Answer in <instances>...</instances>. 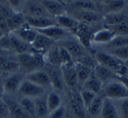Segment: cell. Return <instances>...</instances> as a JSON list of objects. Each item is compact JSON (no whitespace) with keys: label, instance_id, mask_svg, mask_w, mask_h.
<instances>
[{"label":"cell","instance_id":"6da1fadb","mask_svg":"<svg viewBox=\"0 0 128 118\" xmlns=\"http://www.w3.org/2000/svg\"><path fill=\"white\" fill-rule=\"evenodd\" d=\"M16 57L20 67V72L25 75L34 71L43 69L46 65L43 54L38 53L32 50L17 54Z\"/></svg>","mask_w":128,"mask_h":118},{"label":"cell","instance_id":"7a4b0ae2","mask_svg":"<svg viewBox=\"0 0 128 118\" xmlns=\"http://www.w3.org/2000/svg\"><path fill=\"white\" fill-rule=\"evenodd\" d=\"M94 58L98 65L104 66L114 71L118 77L126 76L128 74V67L115 56L104 50H98L94 53Z\"/></svg>","mask_w":128,"mask_h":118},{"label":"cell","instance_id":"3957f363","mask_svg":"<svg viewBox=\"0 0 128 118\" xmlns=\"http://www.w3.org/2000/svg\"><path fill=\"white\" fill-rule=\"evenodd\" d=\"M0 47L7 51L13 52L16 54L32 51L31 45L24 42L12 32L4 34V37L0 39Z\"/></svg>","mask_w":128,"mask_h":118},{"label":"cell","instance_id":"277c9868","mask_svg":"<svg viewBox=\"0 0 128 118\" xmlns=\"http://www.w3.org/2000/svg\"><path fill=\"white\" fill-rule=\"evenodd\" d=\"M101 94L105 98H109L112 101L128 98L127 88L119 80L104 85Z\"/></svg>","mask_w":128,"mask_h":118},{"label":"cell","instance_id":"5b68a950","mask_svg":"<svg viewBox=\"0 0 128 118\" xmlns=\"http://www.w3.org/2000/svg\"><path fill=\"white\" fill-rule=\"evenodd\" d=\"M67 13L76 19L79 23L85 24L88 25H93L98 23H102L103 14L98 11H80L67 8Z\"/></svg>","mask_w":128,"mask_h":118},{"label":"cell","instance_id":"8992f818","mask_svg":"<svg viewBox=\"0 0 128 118\" xmlns=\"http://www.w3.org/2000/svg\"><path fill=\"white\" fill-rule=\"evenodd\" d=\"M59 45L65 48L70 53L75 62L87 53L85 46L78 40L77 38H73L70 36L60 41Z\"/></svg>","mask_w":128,"mask_h":118},{"label":"cell","instance_id":"52a82bcc","mask_svg":"<svg viewBox=\"0 0 128 118\" xmlns=\"http://www.w3.org/2000/svg\"><path fill=\"white\" fill-rule=\"evenodd\" d=\"M20 12L25 17H51L44 6L37 0H26ZM53 18V17H52Z\"/></svg>","mask_w":128,"mask_h":118},{"label":"cell","instance_id":"ba28073f","mask_svg":"<svg viewBox=\"0 0 128 118\" xmlns=\"http://www.w3.org/2000/svg\"><path fill=\"white\" fill-rule=\"evenodd\" d=\"M24 80H25V74L20 72L8 74V75L3 81L4 93L8 95H13L16 92H18L20 87Z\"/></svg>","mask_w":128,"mask_h":118},{"label":"cell","instance_id":"9c48e42d","mask_svg":"<svg viewBox=\"0 0 128 118\" xmlns=\"http://www.w3.org/2000/svg\"><path fill=\"white\" fill-rule=\"evenodd\" d=\"M43 69L48 74L52 88H54L55 90H59V91L63 89L65 84H64L60 67H54V66H50L46 64Z\"/></svg>","mask_w":128,"mask_h":118},{"label":"cell","instance_id":"30bf717a","mask_svg":"<svg viewBox=\"0 0 128 118\" xmlns=\"http://www.w3.org/2000/svg\"><path fill=\"white\" fill-rule=\"evenodd\" d=\"M36 31L39 33L49 38L50 39L54 40V42H56V41L60 42L62 39H66V38L72 35L70 32H68L67 30H65V29L60 27L58 25H52V26L46 27V28L44 29H40V30H36Z\"/></svg>","mask_w":128,"mask_h":118},{"label":"cell","instance_id":"8fae6325","mask_svg":"<svg viewBox=\"0 0 128 118\" xmlns=\"http://www.w3.org/2000/svg\"><path fill=\"white\" fill-rule=\"evenodd\" d=\"M3 100L4 101L6 106L9 110L10 116L12 118H31V116L26 112L21 107L20 102L15 100L14 98L11 96V95H8V96H6V95L3 96Z\"/></svg>","mask_w":128,"mask_h":118},{"label":"cell","instance_id":"7c38bea8","mask_svg":"<svg viewBox=\"0 0 128 118\" xmlns=\"http://www.w3.org/2000/svg\"><path fill=\"white\" fill-rule=\"evenodd\" d=\"M18 93L23 97H28V98L35 99L37 97L42 96L45 94V89L40 87L37 86L34 83L31 82V81H27L25 78L23 81H22L21 85L18 89Z\"/></svg>","mask_w":128,"mask_h":118},{"label":"cell","instance_id":"4fadbf2b","mask_svg":"<svg viewBox=\"0 0 128 118\" xmlns=\"http://www.w3.org/2000/svg\"><path fill=\"white\" fill-rule=\"evenodd\" d=\"M44 6L46 11L53 18L67 13V6L59 0H37Z\"/></svg>","mask_w":128,"mask_h":118},{"label":"cell","instance_id":"5bb4252c","mask_svg":"<svg viewBox=\"0 0 128 118\" xmlns=\"http://www.w3.org/2000/svg\"><path fill=\"white\" fill-rule=\"evenodd\" d=\"M25 78L27 81L34 83L35 85L44 88V89H46L51 87V82H50L48 74H46L44 69H39V70L29 73V74H26Z\"/></svg>","mask_w":128,"mask_h":118},{"label":"cell","instance_id":"9a60e30c","mask_svg":"<svg viewBox=\"0 0 128 118\" xmlns=\"http://www.w3.org/2000/svg\"><path fill=\"white\" fill-rule=\"evenodd\" d=\"M54 44L55 42L54 40L38 32L35 39L31 45V47L32 51L44 55Z\"/></svg>","mask_w":128,"mask_h":118},{"label":"cell","instance_id":"2e32d148","mask_svg":"<svg viewBox=\"0 0 128 118\" xmlns=\"http://www.w3.org/2000/svg\"><path fill=\"white\" fill-rule=\"evenodd\" d=\"M62 77H63L64 84L68 86L70 88H76L78 83L76 70L75 63L70 65H63L60 67Z\"/></svg>","mask_w":128,"mask_h":118},{"label":"cell","instance_id":"e0dca14e","mask_svg":"<svg viewBox=\"0 0 128 118\" xmlns=\"http://www.w3.org/2000/svg\"><path fill=\"white\" fill-rule=\"evenodd\" d=\"M25 19L26 23L35 30H40V29L57 25L55 18H52V17H36V18L25 17Z\"/></svg>","mask_w":128,"mask_h":118},{"label":"cell","instance_id":"ac0fdd59","mask_svg":"<svg viewBox=\"0 0 128 118\" xmlns=\"http://www.w3.org/2000/svg\"><path fill=\"white\" fill-rule=\"evenodd\" d=\"M115 36L116 34L110 29L104 26L103 28L98 29L93 32L91 37V45L96 44L103 46L110 42Z\"/></svg>","mask_w":128,"mask_h":118},{"label":"cell","instance_id":"d6986e66","mask_svg":"<svg viewBox=\"0 0 128 118\" xmlns=\"http://www.w3.org/2000/svg\"><path fill=\"white\" fill-rule=\"evenodd\" d=\"M103 16L104 17L102 23L104 27L114 26V25L128 21V13L126 10L119 11V12L109 13V14H105Z\"/></svg>","mask_w":128,"mask_h":118},{"label":"cell","instance_id":"ffe728a7","mask_svg":"<svg viewBox=\"0 0 128 118\" xmlns=\"http://www.w3.org/2000/svg\"><path fill=\"white\" fill-rule=\"evenodd\" d=\"M55 20L57 22V25L70 32L72 35L76 34L77 29H78L79 24H80L76 19H75L73 17L68 15V13L57 17L55 18Z\"/></svg>","mask_w":128,"mask_h":118},{"label":"cell","instance_id":"44dd1931","mask_svg":"<svg viewBox=\"0 0 128 118\" xmlns=\"http://www.w3.org/2000/svg\"><path fill=\"white\" fill-rule=\"evenodd\" d=\"M93 71H94L96 77L99 79V81L103 83V85L118 80V76L117 75V74L114 71L110 70V69L107 68L104 66L98 64L96 67L93 69Z\"/></svg>","mask_w":128,"mask_h":118},{"label":"cell","instance_id":"7402d4cb","mask_svg":"<svg viewBox=\"0 0 128 118\" xmlns=\"http://www.w3.org/2000/svg\"><path fill=\"white\" fill-rule=\"evenodd\" d=\"M70 109L73 114L78 118H84L86 116V108L82 103V101L80 97V94L73 93L70 96Z\"/></svg>","mask_w":128,"mask_h":118},{"label":"cell","instance_id":"603a6c76","mask_svg":"<svg viewBox=\"0 0 128 118\" xmlns=\"http://www.w3.org/2000/svg\"><path fill=\"white\" fill-rule=\"evenodd\" d=\"M12 32L16 36H18L20 39H22L24 42L27 43L29 45H32V43L34 42V40L35 39L36 36L38 34L37 31L32 27L29 26L26 23L18 29L13 31Z\"/></svg>","mask_w":128,"mask_h":118},{"label":"cell","instance_id":"cb8c5ba5","mask_svg":"<svg viewBox=\"0 0 128 118\" xmlns=\"http://www.w3.org/2000/svg\"><path fill=\"white\" fill-rule=\"evenodd\" d=\"M68 9L80 10V11H91L100 12V6L92 0H74L67 6Z\"/></svg>","mask_w":128,"mask_h":118},{"label":"cell","instance_id":"d4e9b609","mask_svg":"<svg viewBox=\"0 0 128 118\" xmlns=\"http://www.w3.org/2000/svg\"><path fill=\"white\" fill-rule=\"evenodd\" d=\"M100 118H120L114 101L104 97Z\"/></svg>","mask_w":128,"mask_h":118},{"label":"cell","instance_id":"484cf974","mask_svg":"<svg viewBox=\"0 0 128 118\" xmlns=\"http://www.w3.org/2000/svg\"><path fill=\"white\" fill-rule=\"evenodd\" d=\"M44 60L46 64L54 67H62V60L60 55L59 45L54 44L44 55Z\"/></svg>","mask_w":128,"mask_h":118},{"label":"cell","instance_id":"4316f807","mask_svg":"<svg viewBox=\"0 0 128 118\" xmlns=\"http://www.w3.org/2000/svg\"><path fill=\"white\" fill-rule=\"evenodd\" d=\"M103 86V83L99 81V79L96 77L94 71H93L92 74H90V76L82 84V88L89 90V91L92 92V93L96 94V95H100L102 93Z\"/></svg>","mask_w":128,"mask_h":118},{"label":"cell","instance_id":"83f0119b","mask_svg":"<svg viewBox=\"0 0 128 118\" xmlns=\"http://www.w3.org/2000/svg\"><path fill=\"white\" fill-rule=\"evenodd\" d=\"M126 5H127V0H115L109 4L100 6V12L103 15L119 12L126 10Z\"/></svg>","mask_w":128,"mask_h":118},{"label":"cell","instance_id":"f1b7e54d","mask_svg":"<svg viewBox=\"0 0 128 118\" xmlns=\"http://www.w3.org/2000/svg\"><path fill=\"white\" fill-rule=\"evenodd\" d=\"M35 102V117L37 118H48L49 116V109L46 103V96L37 97L34 99Z\"/></svg>","mask_w":128,"mask_h":118},{"label":"cell","instance_id":"f546056e","mask_svg":"<svg viewBox=\"0 0 128 118\" xmlns=\"http://www.w3.org/2000/svg\"><path fill=\"white\" fill-rule=\"evenodd\" d=\"M104 100V96L102 94L98 95L96 96V98L93 100V102L89 105V107L86 109V112H87L91 117H98V116H100L102 108H103Z\"/></svg>","mask_w":128,"mask_h":118},{"label":"cell","instance_id":"4dcf8cb0","mask_svg":"<svg viewBox=\"0 0 128 118\" xmlns=\"http://www.w3.org/2000/svg\"><path fill=\"white\" fill-rule=\"evenodd\" d=\"M124 46H128V36L116 35L110 42L103 46L102 47L104 49V51H109V50L116 49V48L122 47Z\"/></svg>","mask_w":128,"mask_h":118},{"label":"cell","instance_id":"1f68e13d","mask_svg":"<svg viewBox=\"0 0 128 118\" xmlns=\"http://www.w3.org/2000/svg\"><path fill=\"white\" fill-rule=\"evenodd\" d=\"M75 67L76 70L77 78H78V83L82 86V84L85 82L86 80L92 74L93 69L87 67V66H84L81 63H78V62H75Z\"/></svg>","mask_w":128,"mask_h":118},{"label":"cell","instance_id":"d6a6232c","mask_svg":"<svg viewBox=\"0 0 128 118\" xmlns=\"http://www.w3.org/2000/svg\"><path fill=\"white\" fill-rule=\"evenodd\" d=\"M0 71L2 73H7V74L20 72V67H18L17 57L12 58V57L8 56L4 63L3 64V66L0 68Z\"/></svg>","mask_w":128,"mask_h":118},{"label":"cell","instance_id":"836d02e7","mask_svg":"<svg viewBox=\"0 0 128 118\" xmlns=\"http://www.w3.org/2000/svg\"><path fill=\"white\" fill-rule=\"evenodd\" d=\"M46 103L49 109V113L62 106V98L56 92H51L46 95Z\"/></svg>","mask_w":128,"mask_h":118},{"label":"cell","instance_id":"e575fe53","mask_svg":"<svg viewBox=\"0 0 128 118\" xmlns=\"http://www.w3.org/2000/svg\"><path fill=\"white\" fill-rule=\"evenodd\" d=\"M20 103L23 109L31 116L34 117L35 116V102L34 99L28 98V97H23L20 101Z\"/></svg>","mask_w":128,"mask_h":118},{"label":"cell","instance_id":"d590c367","mask_svg":"<svg viewBox=\"0 0 128 118\" xmlns=\"http://www.w3.org/2000/svg\"><path fill=\"white\" fill-rule=\"evenodd\" d=\"M108 53H110V54H112L113 56H115L116 58H118V60H120L121 61L124 62L128 61V46H124L122 47L116 48V49L109 50L106 51Z\"/></svg>","mask_w":128,"mask_h":118},{"label":"cell","instance_id":"8d00e7d4","mask_svg":"<svg viewBox=\"0 0 128 118\" xmlns=\"http://www.w3.org/2000/svg\"><path fill=\"white\" fill-rule=\"evenodd\" d=\"M120 118H128V98L114 101Z\"/></svg>","mask_w":128,"mask_h":118},{"label":"cell","instance_id":"74e56055","mask_svg":"<svg viewBox=\"0 0 128 118\" xmlns=\"http://www.w3.org/2000/svg\"><path fill=\"white\" fill-rule=\"evenodd\" d=\"M79 94H80V97L82 101V103L85 106L86 109L89 107L90 104L93 102V100H94L96 95H96V94L92 93V92L89 91V90L84 89V88H82V90H80Z\"/></svg>","mask_w":128,"mask_h":118},{"label":"cell","instance_id":"f35d334b","mask_svg":"<svg viewBox=\"0 0 128 118\" xmlns=\"http://www.w3.org/2000/svg\"><path fill=\"white\" fill-rule=\"evenodd\" d=\"M107 28L110 29L116 35L128 36V21L119 24V25H114V26L107 27Z\"/></svg>","mask_w":128,"mask_h":118},{"label":"cell","instance_id":"ab89813d","mask_svg":"<svg viewBox=\"0 0 128 118\" xmlns=\"http://www.w3.org/2000/svg\"><path fill=\"white\" fill-rule=\"evenodd\" d=\"M59 47H60V60H62V66L70 65V64L75 63V61H74L70 53L65 48L62 47L60 45H59Z\"/></svg>","mask_w":128,"mask_h":118},{"label":"cell","instance_id":"60d3db41","mask_svg":"<svg viewBox=\"0 0 128 118\" xmlns=\"http://www.w3.org/2000/svg\"><path fill=\"white\" fill-rule=\"evenodd\" d=\"M7 5L16 12H20L26 0H6Z\"/></svg>","mask_w":128,"mask_h":118},{"label":"cell","instance_id":"b9f144b4","mask_svg":"<svg viewBox=\"0 0 128 118\" xmlns=\"http://www.w3.org/2000/svg\"><path fill=\"white\" fill-rule=\"evenodd\" d=\"M64 115H65V108L62 105L58 109L50 112L48 118H63Z\"/></svg>","mask_w":128,"mask_h":118},{"label":"cell","instance_id":"7bdbcfd3","mask_svg":"<svg viewBox=\"0 0 128 118\" xmlns=\"http://www.w3.org/2000/svg\"><path fill=\"white\" fill-rule=\"evenodd\" d=\"M0 116H4V117H6V118H8L10 116L8 108H7V106H6L4 101L3 100V98L0 99Z\"/></svg>","mask_w":128,"mask_h":118},{"label":"cell","instance_id":"ee69618b","mask_svg":"<svg viewBox=\"0 0 128 118\" xmlns=\"http://www.w3.org/2000/svg\"><path fill=\"white\" fill-rule=\"evenodd\" d=\"M118 80L127 88L128 89V76H123V77H118Z\"/></svg>","mask_w":128,"mask_h":118},{"label":"cell","instance_id":"f6af8a7d","mask_svg":"<svg viewBox=\"0 0 128 118\" xmlns=\"http://www.w3.org/2000/svg\"><path fill=\"white\" fill-rule=\"evenodd\" d=\"M6 95L4 93V85H3V81H0V99L3 98V96Z\"/></svg>","mask_w":128,"mask_h":118},{"label":"cell","instance_id":"bcb514c9","mask_svg":"<svg viewBox=\"0 0 128 118\" xmlns=\"http://www.w3.org/2000/svg\"><path fill=\"white\" fill-rule=\"evenodd\" d=\"M8 56H4V55H0V68L3 66V64L4 63V61L6 60Z\"/></svg>","mask_w":128,"mask_h":118},{"label":"cell","instance_id":"7dc6e473","mask_svg":"<svg viewBox=\"0 0 128 118\" xmlns=\"http://www.w3.org/2000/svg\"><path fill=\"white\" fill-rule=\"evenodd\" d=\"M113 1H115V0H102V3H101V5H105V4H110L112 2H113Z\"/></svg>","mask_w":128,"mask_h":118},{"label":"cell","instance_id":"c3c4849f","mask_svg":"<svg viewBox=\"0 0 128 118\" xmlns=\"http://www.w3.org/2000/svg\"><path fill=\"white\" fill-rule=\"evenodd\" d=\"M74 0H60V2H62L66 6H68V4H70Z\"/></svg>","mask_w":128,"mask_h":118},{"label":"cell","instance_id":"681fc988","mask_svg":"<svg viewBox=\"0 0 128 118\" xmlns=\"http://www.w3.org/2000/svg\"><path fill=\"white\" fill-rule=\"evenodd\" d=\"M92 1H94L96 4H98V5H101V3H102V0H92Z\"/></svg>","mask_w":128,"mask_h":118},{"label":"cell","instance_id":"f907efd6","mask_svg":"<svg viewBox=\"0 0 128 118\" xmlns=\"http://www.w3.org/2000/svg\"><path fill=\"white\" fill-rule=\"evenodd\" d=\"M4 32H3V31L1 30V29H0V39H2V38L4 37Z\"/></svg>","mask_w":128,"mask_h":118},{"label":"cell","instance_id":"816d5d0a","mask_svg":"<svg viewBox=\"0 0 128 118\" xmlns=\"http://www.w3.org/2000/svg\"><path fill=\"white\" fill-rule=\"evenodd\" d=\"M0 4H7L6 0H0Z\"/></svg>","mask_w":128,"mask_h":118},{"label":"cell","instance_id":"f5cc1de1","mask_svg":"<svg viewBox=\"0 0 128 118\" xmlns=\"http://www.w3.org/2000/svg\"><path fill=\"white\" fill-rule=\"evenodd\" d=\"M126 11H127V13H128V1H127V5H126Z\"/></svg>","mask_w":128,"mask_h":118},{"label":"cell","instance_id":"db71d44e","mask_svg":"<svg viewBox=\"0 0 128 118\" xmlns=\"http://www.w3.org/2000/svg\"><path fill=\"white\" fill-rule=\"evenodd\" d=\"M126 66H127V67H128V61H126Z\"/></svg>","mask_w":128,"mask_h":118},{"label":"cell","instance_id":"11a10c76","mask_svg":"<svg viewBox=\"0 0 128 118\" xmlns=\"http://www.w3.org/2000/svg\"><path fill=\"white\" fill-rule=\"evenodd\" d=\"M2 74H3V73H2V72H1V71H0V76L2 75Z\"/></svg>","mask_w":128,"mask_h":118},{"label":"cell","instance_id":"9f6ffc18","mask_svg":"<svg viewBox=\"0 0 128 118\" xmlns=\"http://www.w3.org/2000/svg\"><path fill=\"white\" fill-rule=\"evenodd\" d=\"M59 1H60V0H59Z\"/></svg>","mask_w":128,"mask_h":118},{"label":"cell","instance_id":"6f0895ef","mask_svg":"<svg viewBox=\"0 0 128 118\" xmlns=\"http://www.w3.org/2000/svg\"><path fill=\"white\" fill-rule=\"evenodd\" d=\"M127 76H128V74H127Z\"/></svg>","mask_w":128,"mask_h":118},{"label":"cell","instance_id":"680465c9","mask_svg":"<svg viewBox=\"0 0 128 118\" xmlns=\"http://www.w3.org/2000/svg\"><path fill=\"white\" fill-rule=\"evenodd\" d=\"M127 1H128V0H127Z\"/></svg>","mask_w":128,"mask_h":118}]
</instances>
